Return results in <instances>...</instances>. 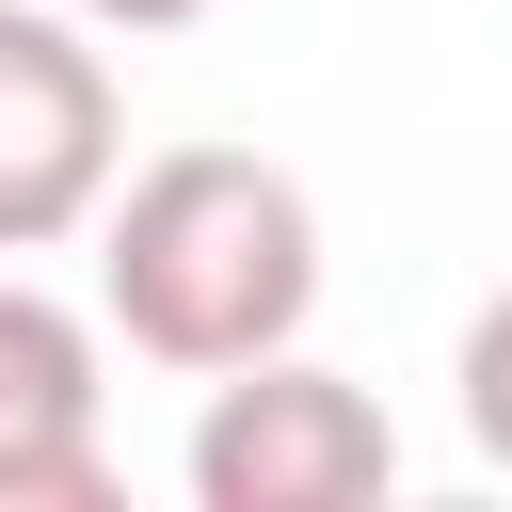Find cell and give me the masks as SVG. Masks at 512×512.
I'll use <instances>...</instances> for the list:
<instances>
[{
  "label": "cell",
  "mask_w": 512,
  "mask_h": 512,
  "mask_svg": "<svg viewBox=\"0 0 512 512\" xmlns=\"http://www.w3.org/2000/svg\"><path fill=\"white\" fill-rule=\"evenodd\" d=\"M464 448H480V464L512 480V288H496V304L464 320Z\"/></svg>",
  "instance_id": "5b68a950"
},
{
  "label": "cell",
  "mask_w": 512,
  "mask_h": 512,
  "mask_svg": "<svg viewBox=\"0 0 512 512\" xmlns=\"http://www.w3.org/2000/svg\"><path fill=\"white\" fill-rule=\"evenodd\" d=\"M96 304L144 368H256L320 304V208L256 144H160L96 192Z\"/></svg>",
  "instance_id": "6da1fadb"
},
{
  "label": "cell",
  "mask_w": 512,
  "mask_h": 512,
  "mask_svg": "<svg viewBox=\"0 0 512 512\" xmlns=\"http://www.w3.org/2000/svg\"><path fill=\"white\" fill-rule=\"evenodd\" d=\"M400 480V432L352 368H320L304 336L256 352V368H208V416H192V496L208 512H368Z\"/></svg>",
  "instance_id": "7a4b0ae2"
},
{
  "label": "cell",
  "mask_w": 512,
  "mask_h": 512,
  "mask_svg": "<svg viewBox=\"0 0 512 512\" xmlns=\"http://www.w3.org/2000/svg\"><path fill=\"white\" fill-rule=\"evenodd\" d=\"M64 16H80V32H192L208 0H64Z\"/></svg>",
  "instance_id": "8992f818"
},
{
  "label": "cell",
  "mask_w": 512,
  "mask_h": 512,
  "mask_svg": "<svg viewBox=\"0 0 512 512\" xmlns=\"http://www.w3.org/2000/svg\"><path fill=\"white\" fill-rule=\"evenodd\" d=\"M112 176H128L112 48H96L64 0H0V256L80 240Z\"/></svg>",
  "instance_id": "3957f363"
},
{
  "label": "cell",
  "mask_w": 512,
  "mask_h": 512,
  "mask_svg": "<svg viewBox=\"0 0 512 512\" xmlns=\"http://www.w3.org/2000/svg\"><path fill=\"white\" fill-rule=\"evenodd\" d=\"M112 432H96V320L32 272H0V512H96Z\"/></svg>",
  "instance_id": "277c9868"
}]
</instances>
